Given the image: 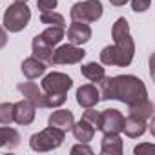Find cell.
Wrapping results in <instances>:
<instances>
[{
    "label": "cell",
    "instance_id": "cell-1",
    "mask_svg": "<svg viewBox=\"0 0 155 155\" xmlns=\"http://www.w3.org/2000/svg\"><path fill=\"white\" fill-rule=\"evenodd\" d=\"M99 84L101 101H120L124 104H135L142 99H148V91L144 82L135 75H117V77H102Z\"/></svg>",
    "mask_w": 155,
    "mask_h": 155
},
{
    "label": "cell",
    "instance_id": "cell-2",
    "mask_svg": "<svg viewBox=\"0 0 155 155\" xmlns=\"http://www.w3.org/2000/svg\"><path fill=\"white\" fill-rule=\"evenodd\" d=\"M71 86H73V81L66 73L53 71V73L46 75L44 81H42V91H44V99H46V108L62 106L66 102V95H68Z\"/></svg>",
    "mask_w": 155,
    "mask_h": 155
},
{
    "label": "cell",
    "instance_id": "cell-3",
    "mask_svg": "<svg viewBox=\"0 0 155 155\" xmlns=\"http://www.w3.org/2000/svg\"><path fill=\"white\" fill-rule=\"evenodd\" d=\"M64 135H66V131H62L58 128H53V126H48L46 130L35 133L29 139V146L35 151H49V150L58 148L64 142Z\"/></svg>",
    "mask_w": 155,
    "mask_h": 155
},
{
    "label": "cell",
    "instance_id": "cell-4",
    "mask_svg": "<svg viewBox=\"0 0 155 155\" xmlns=\"http://www.w3.org/2000/svg\"><path fill=\"white\" fill-rule=\"evenodd\" d=\"M29 20H31V11H29V8H28L24 2H15V4H11V6L6 9V13H4V26H6V29L11 31V33L22 31V29L29 24Z\"/></svg>",
    "mask_w": 155,
    "mask_h": 155
},
{
    "label": "cell",
    "instance_id": "cell-5",
    "mask_svg": "<svg viewBox=\"0 0 155 155\" xmlns=\"http://www.w3.org/2000/svg\"><path fill=\"white\" fill-rule=\"evenodd\" d=\"M71 20L77 22H97L102 17V4L101 0H84V2H77L71 8Z\"/></svg>",
    "mask_w": 155,
    "mask_h": 155
},
{
    "label": "cell",
    "instance_id": "cell-6",
    "mask_svg": "<svg viewBox=\"0 0 155 155\" xmlns=\"http://www.w3.org/2000/svg\"><path fill=\"white\" fill-rule=\"evenodd\" d=\"M111 35H113V40H115L113 46H117L120 51H124L130 57L135 55V42H133V38L130 35V26H128V20L124 17L117 18V22L113 24Z\"/></svg>",
    "mask_w": 155,
    "mask_h": 155
},
{
    "label": "cell",
    "instance_id": "cell-7",
    "mask_svg": "<svg viewBox=\"0 0 155 155\" xmlns=\"http://www.w3.org/2000/svg\"><path fill=\"white\" fill-rule=\"evenodd\" d=\"M84 57H86V51L82 48L75 46V44H64L53 51L49 64H77Z\"/></svg>",
    "mask_w": 155,
    "mask_h": 155
},
{
    "label": "cell",
    "instance_id": "cell-8",
    "mask_svg": "<svg viewBox=\"0 0 155 155\" xmlns=\"http://www.w3.org/2000/svg\"><path fill=\"white\" fill-rule=\"evenodd\" d=\"M124 126V115L119 110H104L101 113V122L99 130L102 133H120Z\"/></svg>",
    "mask_w": 155,
    "mask_h": 155
},
{
    "label": "cell",
    "instance_id": "cell-9",
    "mask_svg": "<svg viewBox=\"0 0 155 155\" xmlns=\"http://www.w3.org/2000/svg\"><path fill=\"white\" fill-rule=\"evenodd\" d=\"M133 60V57L126 55L124 51H120L117 46H106L101 51V62L104 66H117V68H126L130 66Z\"/></svg>",
    "mask_w": 155,
    "mask_h": 155
},
{
    "label": "cell",
    "instance_id": "cell-10",
    "mask_svg": "<svg viewBox=\"0 0 155 155\" xmlns=\"http://www.w3.org/2000/svg\"><path fill=\"white\" fill-rule=\"evenodd\" d=\"M35 106L29 102V101H18L13 104V122L17 124H22V126H28L35 120Z\"/></svg>",
    "mask_w": 155,
    "mask_h": 155
},
{
    "label": "cell",
    "instance_id": "cell-11",
    "mask_svg": "<svg viewBox=\"0 0 155 155\" xmlns=\"http://www.w3.org/2000/svg\"><path fill=\"white\" fill-rule=\"evenodd\" d=\"M90 38H91V28L86 22H77V20L71 22V26L68 28V40H69V44L81 46V44H86Z\"/></svg>",
    "mask_w": 155,
    "mask_h": 155
},
{
    "label": "cell",
    "instance_id": "cell-12",
    "mask_svg": "<svg viewBox=\"0 0 155 155\" xmlns=\"http://www.w3.org/2000/svg\"><path fill=\"white\" fill-rule=\"evenodd\" d=\"M18 91L24 95L26 101H29L35 108H46V99L44 91L35 84V82H22L18 84Z\"/></svg>",
    "mask_w": 155,
    "mask_h": 155
},
{
    "label": "cell",
    "instance_id": "cell-13",
    "mask_svg": "<svg viewBox=\"0 0 155 155\" xmlns=\"http://www.w3.org/2000/svg\"><path fill=\"white\" fill-rule=\"evenodd\" d=\"M77 102H79V106L82 108H93L101 102V97H99V90L97 86L93 84H84L81 86L79 90H77Z\"/></svg>",
    "mask_w": 155,
    "mask_h": 155
},
{
    "label": "cell",
    "instance_id": "cell-14",
    "mask_svg": "<svg viewBox=\"0 0 155 155\" xmlns=\"http://www.w3.org/2000/svg\"><path fill=\"white\" fill-rule=\"evenodd\" d=\"M146 120L140 119V117H135V115H128L124 117V126H122V131L130 137V139H137L140 135L146 133Z\"/></svg>",
    "mask_w": 155,
    "mask_h": 155
},
{
    "label": "cell",
    "instance_id": "cell-15",
    "mask_svg": "<svg viewBox=\"0 0 155 155\" xmlns=\"http://www.w3.org/2000/svg\"><path fill=\"white\" fill-rule=\"evenodd\" d=\"M73 122H75V117H73V111H69V110H58L49 115V126L58 128L62 131L71 130Z\"/></svg>",
    "mask_w": 155,
    "mask_h": 155
},
{
    "label": "cell",
    "instance_id": "cell-16",
    "mask_svg": "<svg viewBox=\"0 0 155 155\" xmlns=\"http://www.w3.org/2000/svg\"><path fill=\"white\" fill-rule=\"evenodd\" d=\"M124 150L122 146V139L119 137V133H104L102 142H101V151L104 155H120Z\"/></svg>",
    "mask_w": 155,
    "mask_h": 155
},
{
    "label": "cell",
    "instance_id": "cell-17",
    "mask_svg": "<svg viewBox=\"0 0 155 155\" xmlns=\"http://www.w3.org/2000/svg\"><path fill=\"white\" fill-rule=\"evenodd\" d=\"M22 73L29 81H33V79H37V77L46 73V62L38 60L37 57H29L22 62Z\"/></svg>",
    "mask_w": 155,
    "mask_h": 155
},
{
    "label": "cell",
    "instance_id": "cell-18",
    "mask_svg": "<svg viewBox=\"0 0 155 155\" xmlns=\"http://www.w3.org/2000/svg\"><path fill=\"white\" fill-rule=\"evenodd\" d=\"M71 131H73V135H75V139L79 140V142H90L91 139H93V135H95V128L90 124V122H86L84 119H81L79 122H73V126H71Z\"/></svg>",
    "mask_w": 155,
    "mask_h": 155
},
{
    "label": "cell",
    "instance_id": "cell-19",
    "mask_svg": "<svg viewBox=\"0 0 155 155\" xmlns=\"http://www.w3.org/2000/svg\"><path fill=\"white\" fill-rule=\"evenodd\" d=\"M31 46H33V57H37L38 60H42V62H46V64L51 62L53 48H51L49 44H46L40 35H37V37L33 38V44H31Z\"/></svg>",
    "mask_w": 155,
    "mask_h": 155
},
{
    "label": "cell",
    "instance_id": "cell-20",
    "mask_svg": "<svg viewBox=\"0 0 155 155\" xmlns=\"http://www.w3.org/2000/svg\"><path fill=\"white\" fill-rule=\"evenodd\" d=\"M153 102L148 101V99H142L135 104H130V115H135V117H140L144 120H150L153 117Z\"/></svg>",
    "mask_w": 155,
    "mask_h": 155
},
{
    "label": "cell",
    "instance_id": "cell-21",
    "mask_svg": "<svg viewBox=\"0 0 155 155\" xmlns=\"http://www.w3.org/2000/svg\"><path fill=\"white\" fill-rule=\"evenodd\" d=\"M18 144H20V133L15 128H9L8 124L4 128H0V148L8 146L9 150H13Z\"/></svg>",
    "mask_w": 155,
    "mask_h": 155
},
{
    "label": "cell",
    "instance_id": "cell-22",
    "mask_svg": "<svg viewBox=\"0 0 155 155\" xmlns=\"http://www.w3.org/2000/svg\"><path fill=\"white\" fill-rule=\"evenodd\" d=\"M81 73L86 77L88 81H91V82H99L102 77L106 75L104 73V68H102V64H97V62H90V64H84L82 68H81Z\"/></svg>",
    "mask_w": 155,
    "mask_h": 155
},
{
    "label": "cell",
    "instance_id": "cell-23",
    "mask_svg": "<svg viewBox=\"0 0 155 155\" xmlns=\"http://www.w3.org/2000/svg\"><path fill=\"white\" fill-rule=\"evenodd\" d=\"M40 37H42V40H44L46 44H49L51 48H55L57 44H60V42H62V38H64V29H62V28L49 26L46 31H42V33H40Z\"/></svg>",
    "mask_w": 155,
    "mask_h": 155
},
{
    "label": "cell",
    "instance_id": "cell-24",
    "mask_svg": "<svg viewBox=\"0 0 155 155\" xmlns=\"http://www.w3.org/2000/svg\"><path fill=\"white\" fill-rule=\"evenodd\" d=\"M40 22L42 24H48V26H55V28H66V20L60 13H55V11H44L40 15Z\"/></svg>",
    "mask_w": 155,
    "mask_h": 155
},
{
    "label": "cell",
    "instance_id": "cell-25",
    "mask_svg": "<svg viewBox=\"0 0 155 155\" xmlns=\"http://www.w3.org/2000/svg\"><path fill=\"white\" fill-rule=\"evenodd\" d=\"M13 122V104L2 102L0 104V124H11Z\"/></svg>",
    "mask_w": 155,
    "mask_h": 155
},
{
    "label": "cell",
    "instance_id": "cell-26",
    "mask_svg": "<svg viewBox=\"0 0 155 155\" xmlns=\"http://www.w3.org/2000/svg\"><path fill=\"white\" fill-rule=\"evenodd\" d=\"M82 119H84L86 122H90V124H91L95 130H99V122H101V111H97V110H93V108H88V111H84Z\"/></svg>",
    "mask_w": 155,
    "mask_h": 155
},
{
    "label": "cell",
    "instance_id": "cell-27",
    "mask_svg": "<svg viewBox=\"0 0 155 155\" xmlns=\"http://www.w3.org/2000/svg\"><path fill=\"white\" fill-rule=\"evenodd\" d=\"M151 6V0H131V8L135 13H144Z\"/></svg>",
    "mask_w": 155,
    "mask_h": 155
},
{
    "label": "cell",
    "instance_id": "cell-28",
    "mask_svg": "<svg viewBox=\"0 0 155 155\" xmlns=\"http://www.w3.org/2000/svg\"><path fill=\"white\" fill-rule=\"evenodd\" d=\"M37 8L44 13V11H53L57 8V0H38L37 2Z\"/></svg>",
    "mask_w": 155,
    "mask_h": 155
},
{
    "label": "cell",
    "instance_id": "cell-29",
    "mask_svg": "<svg viewBox=\"0 0 155 155\" xmlns=\"http://www.w3.org/2000/svg\"><path fill=\"white\" fill-rule=\"evenodd\" d=\"M71 153H73V155H75V153H86V155H91L93 150H91L90 146H86V142H81V144H77V146L71 148Z\"/></svg>",
    "mask_w": 155,
    "mask_h": 155
},
{
    "label": "cell",
    "instance_id": "cell-30",
    "mask_svg": "<svg viewBox=\"0 0 155 155\" xmlns=\"http://www.w3.org/2000/svg\"><path fill=\"white\" fill-rule=\"evenodd\" d=\"M135 155H142V153H153L155 151V146L153 144H139L135 146Z\"/></svg>",
    "mask_w": 155,
    "mask_h": 155
},
{
    "label": "cell",
    "instance_id": "cell-31",
    "mask_svg": "<svg viewBox=\"0 0 155 155\" xmlns=\"http://www.w3.org/2000/svg\"><path fill=\"white\" fill-rule=\"evenodd\" d=\"M8 44V33H6V29L0 26V48H4Z\"/></svg>",
    "mask_w": 155,
    "mask_h": 155
},
{
    "label": "cell",
    "instance_id": "cell-32",
    "mask_svg": "<svg viewBox=\"0 0 155 155\" xmlns=\"http://www.w3.org/2000/svg\"><path fill=\"white\" fill-rule=\"evenodd\" d=\"M110 2L113 4V6H117V8H120V6H124L128 0H110Z\"/></svg>",
    "mask_w": 155,
    "mask_h": 155
},
{
    "label": "cell",
    "instance_id": "cell-33",
    "mask_svg": "<svg viewBox=\"0 0 155 155\" xmlns=\"http://www.w3.org/2000/svg\"><path fill=\"white\" fill-rule=\"evenodd\" d=\"M15 2H24V4H26V2H28V0H15Z\"/></svg>",
    "mask_w": 155,
    "mask_h": 155
}]
</instances>
